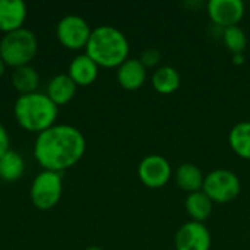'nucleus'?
I'll list each match as a JSON object with an SVG mask.
<instances>
[{"instance_id": "obj_1", "label": "nucleus", "mask_w": 250, "mask_h": 250, "mask_svg": "<svg viewBox=\"0 0 250 250\" xmlns=\"http://www.w3.org/2000/svg\"><path fill=\"white\" fill-rule=\"evenodd\" d=\"M32 152L42 170L63 173L75 167L83 158L86 152V139L78 127L56 123L37 135Z\"/></svg>"}, {"instance_id": "obj_2", "label": "nucleus", "mask_w": 250, "mask_h": 250, "mask_svg": "<svg viewBox=\"0 0 250 250\" xmlns=\"http://www.w3.org/2000/svg\"><path fill=\"white\" fill-rule=\"evenodd\" d=\"M129 41L126 35L110 25H101L92 29L85 47L88 54L100 67H119L129 59Z\"/></svg>"}, {"instance_id": "obj_3", "label": "nucleus", "mask_w": 250, "mask_h": 250, "mask_svg": "<svg viewBox=\"0 0 250 250\" xmlns=\"http://www.w3.org/2000/svg\"><path fill=\"white\" fill-rule=\"evenodd\" d=\"M16 123L26 132L40 135L54 126L59 116V107L47 97L45 92L19 95L13 104Z\"/></svg>"}, {"instance_id": "obj_4", "label": "nucleus", "mask_w": 250, "mask_h": 250, "mask_svg": "<svg viewBox=\"0 0 250 250\" xmlns=\"http://www.w3.org/2000/svg\"><path fill=\"white\" fill-rule=\"evenodd\" d=\"M37 53V35L25 26L18 31L4 34L0 40V57L7 67L16 69L28 66L35 59Z\"/></svg>"}, {"instance_id": "obj_5", "label": "nucleus", "mask_w": 250, "mask_h": 250, "mask_svg": "<svg viewBox=\"0 0 250 250\" xmlns=\"http://www.w3.org/2000/svg\"><path fill=\"white\" fill-rule=\"evenodd\" d=\"M63 173L41 170L31 183L29 199L40 211L53 209L62 199L63 193Z\"/></svg>"}, {"instance_id": "obj_6", "label": "nucleus", "mask_w": 250, "mask_h": 250, "mask_svg": "<svg viewBox=\"0 0 250 250\" xmlns=\"http://www.w3.org/2000/svg\"><path fill=\"white\" fill-rule=\"evenodd\" d=\"M242 185L236 173L226 168L212 170L205 176L202 192L214 204H229L240 193Z\"/></svg>"}, {"instance_id": "obj_7", "label": "nucleus", "mask_w": 250, "mask_h": 250, "mask_svg": "<svg viewBox=\"0 0 250 250\" xmlns=\"http://www.w3.org/2000/svg\"><path fill=\"white\" fill-rule=\"evenodd\" d=\"M91 26L79 15H66L56 25L57 41L67 50L79 51L86 47L91 37Z\"/></svg>"}, {"instance_id": "obj_8", "label": "nucleus", "mask_w": 250, "mask_h": 250, "mask_svg": "<svg viewBox=\"0 0 250 250\" xmlns=\"http://www.w3.org/2000/svg\"><path fill=\"white\" fill-rule=\"evenodd\" d=\"M138 176L146 188L160 189L166 186L171 179V166L164 157L152 154L139 163Z\"/></svg>"}, {"instance_id": "obj_9", "label": "nucleus", "mask_w": 250, "mask_h": 250, "mask_svg": "<svg viewBox=\"0 0 250 250\" xmlns=\"http://www.w3.org/2000/svg\"><path fill=\"white\" fill-rule=\"evenodd\" d=\"M211 243V233L204 223H185L174 236L176 250H209Z\"/></svg>"}, {"instance_id": "obj_10", "label": "nucleus", "mask_w": 250, "mask_h": 250, "mask_svg": "<svg viewBox=\"0 0 250 250\" xmlns=\"http://www.w3.org/2000/svg\"><path fill=\"white\" fill-rule=\"evenodd\" d=\"M207 9L212 23L226 29L239 25L245 16L246 6L242 0H211Z\"/></svg>"}, {"instance_id": "obj_11", "label": "nucleus", "mask_w": 250, "mask_h": 250, "mask_svg": "<svg viewBox=\"0 0 250 250\" xmlns=\"http://www.w3.org/2000/svg\"><path fill=\"white\" fill-rule=\"evenodd\" d=\"M28 7L22 0H0V31L4 34L23 28Z\"/></svg>"}, {"instance_id": "obj_12", "label": "nucleus", "mask_w": 250, "mask_h": 250, "mask_svg": "<svg viewBox=\"0 0 250 250\" xmlns=\"http://www.w3.org/2000/svg\"><path fill=\"white\" fill-rule=\"evenodd\" d=\"M98 72L100 66L85 53L75 56L67 67V75L76 83V86L92 85L98 78Z\"/></svg>"}, {"instance_id": "obj_13", "label": "nucleus", "mask_w": 250, "mask_h": 250, "mask_svg": "<svg viewBox=\"0 0 250 250\" xmlns=\"http://www.w3.org/2000/svg\"><path fill=\"white\" fill-rule=\"evenodd\" d=\"M146 79V67L139 59H127L117 67V82L126 91L139 89Z\"/></svg>"}, {"instance_id": "obj_14", "label": "nucleus", "mask_w": 250, "mask_h": 250, "mask_svg": "<svg viewBox=\"0 0 250 250\" xmlns=\"http://www.w3.org/2000/svg\"><path fill=\"white\" fill-rule=\"evenodd\" d=\"M76 83L69 78L67 73H59L48 81L45 94L57 107H60L73 100V97L76 95Z\"/></svg>"}, {"instance_id": "obj_15", "label": "nucleus", "mask_w": 250, "mask_h": 250, "mask_svg": "<svg viewBox=\"0 0 250 250\" xmlns=\"http://www.w3.org/2000/svg\"><path fill=\"white\" fill-rule=\"evenodd\" d=\"M10 82L13 88L19 92V95H26V94H34L38 91L41 78H40L38 70L32 67L31 64H28V66L13 69L10 75Z\"/></svg>"}, {"instance_id": "obj_16", "label": "nucleus", "mask_w": 250, "mask_h": 250, "mask_svg": "<svg viewBox=\"0 0 250 250\" xmlns=\"http://www.w3.org/2000/svg\"><path fill=\"white\" fill-rule=\"evenodd\" d=\"M174 179L180 189H183L189 193H195V192L202 190L205 176L202 174V171L198 166L185 163L176 170Z\"/></svg>"}, {"instance_id": "obj_17", "label": "nucleus", "mask_w": 250, "mask_h": 250, "mask_svg": "<svg viewBox=\"0 0 250 250\" xmlns=\"http://www.w3.org/2000/svg\"><path fill=\"white\" fill-rule=\"evenodd\" d=\"M151 83L152 88L163 95L173 94L180 88V73L173 66L158 67L151 78Z\"/></svg>"}, {"instance_id": "obj_18", "label": "nucleus", "mask_w": 250, "mask_h": 250, "mask_svg": "<svg viewBox=\"0 0 250 250\" xmlns=\"http://www.w3.org/2000/svg\"><path fill=\"white\" fill-rule=\"evenodd\" d=\"M185 207H186V211H188L189 217L192 218V221L204 223L212 214L214 202L202 190H199L195 193H189V196L186 198Z\"/></svg>"}, {"instance_id": "obj_19", "label": "nucleus", "mask_w": 250, "mask_h": 250, "mask_svg": "<svg viewBox=\"0 0 250 250\" xmlns=\"http://www.w3.org/2000/svg\"><path fill=\"white\" fill-rule=\"evenodd\" d=\"M25 173V160L23 157L10 149L0 158V179L7 183L18 182Z\"/></svg>"}, {"instance_id": "obj_20", "label": "nucleus", "mask_w": 250, "mask_h": 250, "mask_svg": "<svg viewBox=\"0 0 250 250\" xmlns=\"http://www.w3.org/2000/svg\"><path fill=\"white\" fill-rule=\"evenodd\" d=\"M229 142L236 155L243 160H250V122L234 125L229 133Z\"/></svg>"}, {"instance_id": "obj_21", "label": "nucleus", "mask_w": 250, "mask_h": 250, "mask_svg": "<svg viewBox=\"0 0 250 250\" xmlns=\"http://www.w3.org/2000/svg\"><path fill=\"white\" fill-rule=\"evenodd\" d=\"M223 41L233 54H243L248 47V37L239 25L223 29Z\"/></svg>"}, {"instance_id": "obj_22", "label": "nucleus", "mask_w": 250, "mask_h": 250, "mask_svg": "<svg viewBox=\"0 0 250 250\" xmlns=\"http://www.w3.org/2000/svg\"><path fill=\"white\" fill-rule=\"evenodd\" d=\"M139 60H141V63H142L146 69L155 67V66L160 63V60H161V54H160V51H158L157 48H146V50H144V51L141 53Z\"/></svg>"}, {"instance_id": "obj_23", "label": "nucleus", "mask_w": 250, "mask_h": 250, "mask_svg": "<svg viewBox=\"0 0 250 250\" xmlns=\"http://www.w3.org/2000/svg\"><path fill=\"white\" fill-rule=\"evenodd\" d=\"M10 151V135L3 123H0V158Z\"/></svg>"}, {"instance_id": "obj_24", "label": "nucleus", "mask_w": 250, "mask_h": 250, "mask_svg": "<svg viewBox=\"0 0 250 250\" xmlns=\"http://www.w3.org/2000/svg\"><path fill=\"white\" fill-rule=\"evenodd\" d=\"M6 67H7V66L4 64V62H3V60H1V57H0V79L4 76V73H6Z\"/></svg>"}, {"instance_id": "obj_25", "label": "nucleus", "mask_w": 250, "mask_h": 250, "mask_svg": "<svg viewBox=\"0 0 250 250\" xmlns=\"http://www.w3.org/2000/svg\"><path fill=\"white\" fill-rule=\"evenodd\" d=\"M233 59H234V63H239V64H242V63L245 62L243 54H234V56H233Z\"/></svg>"}, {"instance_id": "obj_26", "label": "nucleus", "mask_w": 250, "mask_h": 250, "mask_svg": "<svg viewBox=\"0 0 250 250\" xmlns=\"http://www.w3.org/2000/svg\"><path fill=\"white\" fill-rule=\"evenodd\" d=\"M85 250H104V249H101V248H98V246H89V248H86Z\"/></svg>"}]
</instances>
